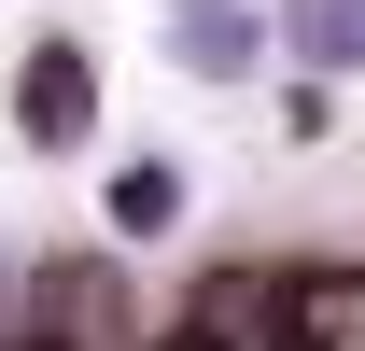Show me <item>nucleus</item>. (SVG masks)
<instances>
[{
	"instance_id": "nucleus-2",
	"label": "nucleus",
	"mask_w": 365,
	"mask_h": 351,
	"mask_svg": "<svg viewBox=\"0 0 365 351\" xmlns=\"http://www.w3.org/2000/svg\"><path fill=\"white\" fill-rule=\"evenodd\" d=\"M14 113H29V141H85V113H98V71L71 43H43L29 71H14Z\"/></svg>"
},
{
	"instance_id": "nucleus-1",
	"label": "nucleus",
	"mask_w": 365,
	"mask_h": 351,
	"mask_svg": "<svg viewBox=\"0 0 365 351\" xmlns=\"http://www.w3.org/2000/svg\"><path fill=\"white\" fill-rule=\"evenodd\" d=\"M29 337H56V351H127L113 267H43V323H29Z\"/></svg>"
},
{
	"instance_id": "nucleus-3",
	"label": "nucleus",
	"mask_w": 365,
	"mask_h": 351,
	"mask_svg": "<svg viewBox=\"0 0 365 351\" xmlns=\"http://www.w3.org/2000/svg\"><path fill=\"white\" fill-rule=\"evenodd\" d=\"M295 351H365V267H295Z\"/></svg>"
},
{
	"instance_id": "nucleus-4",
	"label": "nucleus",
	"mask_w": 365,
	"mask_h": 351,
	"mask_svg": "<svg viewBox=\"0 0 365 351\" xmlns=\"http://www.w3.org/2000/svg\"><path fill=\"white\" fill-rule=\"evenodd\" d=\"M169 197H182L169 169H127V183H113V225H169Z\"/></svg>"
},
{
	"instance_id": "nucleus-5",
	"label": "nucleus",
	"mask_w": 365,
	"mask_h": 351,
	"mask_svg": "<svg viewBox=\"0 0 365 351\" xmlns=\"http://www.w3.org/2000/svg\"><path fill=\"white\" fill-rule=\"evenodd\" d=\"M155 351H211V337H155Z\"/></svg>"
}]
</instances>
